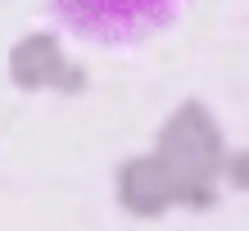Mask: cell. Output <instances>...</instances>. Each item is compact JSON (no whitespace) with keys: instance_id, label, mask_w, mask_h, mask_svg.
<instances>
[{"instance_id":"6da1fadb","label":"cell","mask_w":249,"mask_h":231,"mask_svg":"<svg viewBox=\"0 0 249 231\" xmlns=\"http://www.w3.org/2000/svg\"><path fill=\"white\" fill-rule=\"evenodd\" d=\"M72 36L95 46H136L177 23L190 0H46Z\"/></svg>"}]
</instances>
